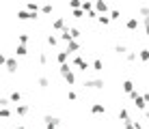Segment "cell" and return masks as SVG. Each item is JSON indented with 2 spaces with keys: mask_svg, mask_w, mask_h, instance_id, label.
I'll return each instance as SVG.
<instances>
[{
  "mask_svg": "<svg viewBox=\"0 0 149 129\" xmlns=\"http://www.w3.org/2000/svg\"><path fill=\"white\" fill-rule=\"evenodd\" d=\"M17 41H19V45H26L28 41H30V37H28L26 32H22V34H17Z\"/></svg>",
  "mask_w": 149,
  "mask_h": 129,
  "instance_id": "f1b7e54d",
  "label": "cell"
},
{
  "mask_svg": "<svg viewBox=\"0 0 149 129\" xmlns=\"http://www.w3.org/2000/svg\"><path fill=\"white\" fill-rule=\"evenodd\" d=\"M15 15H17V19H19V22H26V19H33V13H28L26 9H17V13H15Z\"/></svg>",
  "mask_w": 149,
  "mask_h": 129,
  "instance_id": "7c38bea8",
  "label": "cell"
},
{
  "mask_svg": "<svg viewBox=\"0 0 149 129\" xmlns=\"http://www.w3.org/2000/svg\"><path fill=\"white\" fill-rule=\"evenodd\" d=\"M141 26V19L138 17H127L125 19V30H136Z\"/></svg>",
  "mask_w": 149,
  "mask_h": 129,
  "instance_id": "30bf717a",
  "label": "cell"
},
{
  "mask_svg": "<svg viewBox=\"0 0 149 129\" xmlns=\"http://www.w3.org/2000/svg\"><path fill=\"white\" fill-rule=\"evenodd\" d=\"M95 11L100 13V15H110L112 9L108 7V2H104V0H97V2H95Z\"/></svg>",
  "mask_w": 149,
  "mask_h": 129,
  "instance_id": "277c9868",
  "label": "cell"
},
{
  "mask_svg": "<svg viewBox=\"0 0 149 129\" xmlns=\"http://www.w3.org/2000/svg\"><path fill=\"white\" fill-rule=\"evenodd\" d=\"M4 67H7V71H9V73H15V71L19 69L17 58H15V56H7V63H4Z\"/></svg>",
  "mask_w": 149,
  "mask_h": 129,
  "instance_id": "5b68a950",
  "label": "cell"
},
{
  "mask_svg": "<svg viewBox=\"0 0 149 129\" xmlns=\"http://www.w3.org/2000/svg\"><path fill=\"white\" fill-rule=\"evenodd\" d=\"M91 112H93V114H106V106L104 103H93V106H91Z\"/></svg>",
  "mask_w": 149,
  "mask_h": 129,
  "instance_id": "5bb4252c",
  "label": "cell"
},
{
  "mask_svg": "<svg viewBox=\"0 0 149 129\" xmlns=\"http://www.w3.org/2000/svg\"><path fill=\"white\" fill-rule=\"evenodd\" d=\"M147 129H149V125H147Z\"/></svg>",
  "mask_w": 149,
  "mask_h": 129,
  "instance_id": "ee69618b",
  "label": "cell"
},
{
  "mask_svg": "<svg viewBox=\"0 0 149 129\" xmlns=\"http://www.w3.org/2000/svg\"><path fill=\"white\" fill-rule=\"evenodd\" d=\"M54 58H56V63H58V67H61V65H67L69 54H67L65 50H61V52H56V54H54Z\"/></svg>",
  "mask_w": 149,
  "mask_h": 129,
  "instance_id": "ba28073f",
  "label": "cell"
},
{
  "mask_svg": "<svg viewBox=\"0 0 149 129\" xmlns=\"http://www.w3.org/2000/svg\"><path fill=\"white\" fill-rule=\"evenodd\" d=\"M82 11H84L86 15H89L91 11H95V2H89V0H86V2H82Z\"/></svg>",
  "mask_w": 149,
  "mask_h": 129,
  "instance_id": "d6986e66",
  "label": "cell"
},
{
  "mask_svg": "<svg viewBox=\"0 0 149 129\" xmlns=\"http://www.w3.org/2000/svg\"><path fill=\"white\" fill-rule=\"evenodd\" d=\"M52 11H54V4H43V7H41V13L43 15H50Z\"/></svg>",
  "mask_w": 149,
  "mask_h": 129,
  "instance_id": "4dcf8cb0",
  "label": "cell"
},
{
  "mask_svg": "<svg viewBox=\"0 0 149 129\" xmlns=\"http://www.w3.org/2000/svg\"><path fill=\"white\" fill-rule=\"evenodd\" d=\"M110 22H112L110 15H100V17H97V24H100V26H108Z\"/></svg>",
  "mask_w": 149,
  "mask_h": 129,
  "instance_id": "603a6c76",
  "label": "cell"
},
{
  "mask_svg": "<svg viewBox=\"0 0 149 129\" xmlns=\"http://www.w3.org/2000/svg\"><path fill=\"white\" fill-rule=\"evenodd\" d=\"M80 41H71V43H67L65 45V52H67V54H76V52H80Z\"/></svg>",
  "mask_w": 149,
  "mask_h": 129,
  "instance_id": "8fae6325",
  "label": "cell"
},
{
  "mask_svg": "<svg viewBox=\"0 0 149 129\" xmlns=\"http://www.w3.org/2000/svg\"><path fill=\"white\" fill-rule=\"evenodd\" d=\"M13 129H24V127H22V125H15V127H13Z\"/></svg>",
  "mask_w": 149,
  "mask_h": 129,
  "instance_id": "b9f144b4",
  "label": "cell"
},
{
  "mask_svg": "<svg viewBox=\"0 0 149 129\" xmlns=\"http://www.w3.org/2000/svg\"><path fill=\"white\" fill-rule=\"evenodd\" d=\"M138 60H141V63H149V50L147 48H143L138 52Z\"/></svg>",
  "mask_w": 149,
  "mask_h": 129,
  "instance_id": "ac0fdd59",
  "label": "cell"
},
{
  "mask_svg": "<svg viewBox=\"0 0 149 129\" xmlns=\"http://www.w3.org/2000/svg\"><path fill=\"white\" fill-rule=\"evenodd\" d=\"M138 13L143 15V19H145V17H149V7H147V4H143V7H138Z\"/></svg>",
  "mask_w": 149,
  "mask_h": 129,
  "instance_id": "836d02e7",
  "label": "cell"
},
{
  "mask_svg": "<svg viewBox=\"0 0 149 129\" xmlns=\"http://www.w3.org/2000/svg\"><path fill=\"white\" fill-rule=\"evenodd\" d=\"M121 88L123 90H125L127 92V95H130V92H134L136 88H134V82H132V80H123V84H121Z\"/></svg>",
  "mask_w": 149,
  "mask_h": 129,
  "instance_id": "9a60e30c",
  "label": "cell"
},
{
  "mask_svg": "<svg viewBox=\"0 0 149 129\" xmlns=\"http://www.w3.org/2000/svg\"><path fill=\"white\" fill-rule=\"evenodd\" d=\"M69 15H71V17H76V19H82V17H84V11H82V9H76V11H71Z\"/></svg>",
  "mask_w": 149,
  "mask_h": 129,
  "instance_id": "d6a6232c",
  "label": "cell"
},
{
  "mask_svg": "<svg viewBox=\"0 0 149 129\" xmlns=\"http://www.w3.org/2000/svg\"><path fill=\"white\" fill-rule=\"evenodd\" d=\"M115 52H117L119 56H127V52H130V50H127L123 43H119V45H115Z\"/></svg>",
  "mask_w": 149,
  "mask_h": 129,
  "instance_id": "7402d4cb",
  "label": "cell"
},
{
  "mask_svg": "<svg viewBox=\"0 0 149 129\" xmlns=\"http://www.w3.org/2000/svg\"><path fill=\"white\" fill-rule=\"evenodd\" d=\"M143 97H145V101L149 103V90H147V92H145V95H143Z\"/></svg>",
  "mask_w": 149,
  "mask_h": 129,
  "instance_id": "60d3db41",
  "label": "cell"
},
{
  "mask_svg": "<svg viewBox=\"0 0 149 129\" xmlns=\"http://www.w3.org/2000/svg\"><path fill=\"white\" fill-rule=\"evenodd\" d=\"M28 112H30V106L28 103H19V106H15V116H28Z\"/></svg>",
  "mask_w": 149,
  "mask_h": 129,
  "instance_id": "8992f818",
  "label": "cell"
},
{
  "mask_svg": "<svg viewBox=\"0 0 149 129\" xmlns=\"http://www.w3.org/2000/svg\"><path fill=\"white\" fill-rule=\"evenodd\" d=\"M45 41H48V45H50V48H56V45H58V37H54V34H50V37L48 39H45Z\"/></svg>",
  "mask_w": 149,
  "mask_h": 129,
  "instance_id": "d4e9b609",
  "label": "cell"
},
{
  "mask_svg": "<svg viewBox=\"0 0 149 129\" xmlns=\"http://www.w3.org/2000/svg\"><path fill=\"white\" fill-rule=\"evenodd\" d=\"M143 118H145V121H149V108H147L145 112H143Z\"/></svg>",
  "mask_w": 149,
  "mask_h": 129,
  "instance_id": "f35d334b",
  "label": "cell"
},
{
  "mask_svg": "<svg viewBox=\"0 0 149 129\" xmlns=\"http://www.w3.org/2000/svg\"><path fill=\"white\" fill-rule=\"evenodd\" d=\"M61 41H65V43H71V41H74V37H71V28L67 26V28L63 30V32H61V37H58Z\"/></svg>",
  "mask_w": 149,
  "mask_h": 129,
  "instance_id": "4fadbf2b",
  "label": "cell"
},
{
  "mask_svg": "<svg viewBox=\"0 0 149 129\" xmlns=\"http://www.w3.org/2000/svg\"><path fill=\"white\" fill-rule=\"evenodd\" d=\"M125 60H127V63H136V60H138V54H136V52H127Z\"/></svg>",
  "mask_w": 149,
  "mask_h": 129,
  "instance_id": "f546056e",
  "label": "cell"
},
{
  "mask_svg": "<svg viewBox=\"0 0 149 129\" xmlns=\"http://www.w3.org/2000/svg\"><path fill=\"white\" fill-rule=\"evenodd\" d=\"M52 28L58 30V32H63V30L67 28V22H65V17H56L54 22H52Z\"/></svg>",
  "mask_w": 149,
  "mask_h": 129,
  "instance_id": "9c48e42d",
  "label": "cell"
},
{
  "mask_svg": "<svg viewBox=\"0 0 149 129\" xmlns=\"http://www.w3.org/2000/svg\"><path fill=\"white\" fill-rule=\"evenodd\" d=\"M130 99L134 101V108H136V110H141V112H145V110H147V101H145V97H143L138 90L130 92Z\"/></svg>",
  "mask_w": 149,
  "mask_h": 129,
  "instance_id": "6da1fadb",
  "label": "cell"
},
{
  "mask_svg": "<svg viewBox=\"0 0 149 129\" xmlns=\"http://www.w3.org/2000/svg\"><path fill=\"white\" fill-rule=\"evenodd\" d=\"M58 73H61V75L71 73V65H69V63H67V65H61V67H58Z\"/></svg>",
  "mask_w": 149,
  "mask_h": 129,
  "instance_id": "cb8c5ba5",
  "label": "cell"
},
{
  "mask_svg": "<svg viewBox=\"0 0 149 129\" xmlns=\"http://www.w3.org/2000/svg\"><path fill=\"white\" fill-rule=\"evenodd\" d=\"M84 88L100 90V88H104V80L102 77H89V80H84Z\"/></svg>",
  "mask_w": 149,
  "mask_h": 129,
  "instance_id": "3957f363",
  "label": "cell"
},
{
  "mask_svg": "<svg viewBox=\"0 0 149 129\" xmlns=\"http://www.w3.org/2000/svg\"><path fill=\"white\" fill-rule=\"evenodd\" d=\"M123 129H136V127H134V121H130V123H123Z\"/></svg>",
  "mask_w": 149,
  "mask_h": 129,
  "instance_id": "74e56055",
  "label": "cell"
},
{
  "mask_svg": "<svg viewBox=\"0 0 149 129\" xmlns=\"http://www.w3.org/2000/svg\"><path fill=\"white\" fill-rule=\"evenodd\" d=\"M45 129H56V127H50V125H48V127H45Z\"/></svg>",
  "mask_w": 149,
  "mask_h": 129,
  "instance_id": "7bdbcfd3",
  "label": "cell"
},
{
  "mask_svg": "<svg viewBox=\"0 0 149 129\" xmlns=\"http://www.w3.org/2000/svg\"><path fill=\"white\" fill-rule=\"evenodd\" d=\"M91 67H93V71H102V69H104V63H102L100 58H95L93 63H91Z\"/></svg>",
  "mask_w": 149,
  "mask_h": 129,
  "instance_id": "4316f807",
  "label": "cell"
},
{
  "mask_svg": "<svg viewBox=\"0 0 149 129\" xmlns=\"http://www.w3.org/2000/svg\"><path fill=\"white\" fill-rule=\"evenodd\" d=\"M37 84L41 86V88H48V86H50V80H48V77H45V75H41L39 80H37Z\"/></svg>",
  "mask_w": 149,
  "mask_h": 129,
  "instance_id": "83f0119b",
  "label": "cell"
},
{
  "mask_svg": "<svg viewBox=\"0 0 149 129\" xmlns=\"http://www.w3.org/2000/svg\"><path fill=\"white\" fill-rule=\"evenodd\" d=\"M37 60H39V65H41V67H45V65H48V60H50V54H48V52H41Z\"/></svg>",
  "mask_w": 149,
  "mask_h": 129,
  "instance_id": "44dd1931",
  "label": "cell"
},
{
  "mask_svg": "<svg viewBox=\"0 0 149 129\" xmlns=\"http://www.w3.org/2000/svg\"><path fill=\"white\" fill-rule=\"evenodd\" d=\"M9 99H11V103H15V106H19V101H22V92H19V90H11Z\"/></svg>",
  "mask_w": 149,
  "mask_h": 129,
  "instance_id": "2e32d148",
  "label": "cell"
},
{
  "mask_svg": "<svg viewBox=\"0 0 149 129\" xmlns=\"http://www.w3.org/2000/svg\"><path fill=\"white\" fill-rule=\"evenodd\" d=\"M15 56H19V58H22V56H28V48L26 45H17V48H15Z\"/></svg>",
  "mask_w": 149,
  "mask_h": 129,
  "instance_id": "ffe728a7",
  "label": "cell"
},
{
  "mask_svg": "<svg viewBox=\"0 0 149 129\" xmlns=\"http://www.w3.org/2000/svg\"><path fill=\"white\" fill-rule=\"evenodd\" d=\"M0 116L2 118H11V110H9V108H0Z\"/></svg>",
  "mask_w": 149,
  "mask_h": 129,
  "instance_id": "e575fe53",
  "label": "cell"
},
{
  "mask_svg": "<svg viewBox=\"0 0 149 129\" xmlns=\"http://www.w3.org/2000/svg\"><path fill=\"white\" fill-rule=\"evenodd\" d=\"M9 103H11L9 97H0V108H9Z\"/></svg>",
  "mask_w": 149,
  "mask_h": 129,
  "instance_id": "d590c367",
  "label": "cell"
},
{
  "mask_svg": "<svg viewBox=\"0 0 149 129\" xmlns=\"http://www.w3.org/2000/svg\"><path fill=\"white\" fill-rule=\"evenodd\" d=\"M67 99H69V101H76V99H78V95H76L74 90H69V92H67Z\"/></svg>",
  "mask_w": 149,
  "mask_h": 129,
  "instance_id": "8d00e7d4",
  "label": "cell"
},
{
  "mask_svg": "<svg viewBox=\"0 0 149 129\" xmlns=\"http://www.w3.org/2000/svg\"><path fill=\"white\" fill-rule=\"evenodd\" d=\"M63 80L67 82L69 86H74V84H76V75H74V71H71V73H67V75H63Z\"/></svg>",
  "mask_w": 149,
  "mask_h": 129,
  "instance_id": "484cf974",
  "label": "cell"
},
{
  "mask_svg": "<svg viewBox=\"0 0 149 129\" xmlns=\"http://www.w3.org/2000/svg\"><path fill=\"white\" fill-rule=\"evenodd\" d=\"M110 19H112V22L121 19V11H119V9H112V11H110Z\"/></svg>",
  "mask_w": 149,
  "mask_h": 129,
  "instance_id": "1f68e13d",
  "label": "cell"
},
{
  "mask_svg": "<svg viewBox=\"0 0 149 129\" xmlns=\"http://www.w3.org/2000/svg\"><path fill=\"white\" fill-rule=\"evenodd\" d=\"M43 123H45V127H48V125L50 127H58L61 125V118L58 116H52V114H45L43 116Z\"/></svg>",
  "mask_w": 149,
  "mask_h": 129,
  "instance_id": "52a82bcc",
  "label": "cell"
},
{
  "mask_svg": "<svg viewBox=\"0 0 149 129\" xmlns=\"http://www.w3.org/2000/svg\"><path fill=\"white\" fill-rule=\"evenodd\" d=\"M71 65H74V67H78V69H80V71H84V73H86L89 69H93V67H91V63L84 58V56H80V54L71 58Z\"/></svg>",
  "mask_w": 149,
  "mask_h": 129,
  "instance_id": "7a4b0ae2",
  "label": "cell"
},
{
  "mask_svg": "<svg viewBox=\"0 0 149 129\" xmlns=\"http://www.w3.org/2000/svg\"><path fill=\"white\" fill-rule=\"evenodd\" d=\"M117 116H119V121H121V123H130V121H132L125 108H121V110H119V114H117Z\"/></svg>",
  "mask_w": 149,
  "mask_h": 129,
  "instance_id": "e0dca14e",
  "label": "cell"
},
{
  "mask_svg": "<svg viewBox=\"0 0 149 129\" xmlns=\"http://www.w3.org/2000/svg\"><path fill=\"white\" fill-rule=\"evenodd\" d=\"M134 127H136V129H143V123H141V121H134Z\"/></svg>",
  "mask_w": 149,
  "mask_h": 129,
  "instance_id": "ab89813d",
  "label": "cell"
}]
</instances>
